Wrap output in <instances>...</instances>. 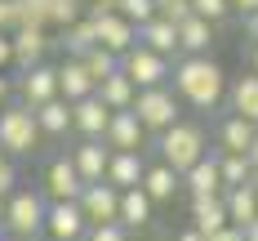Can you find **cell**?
<instances>
[{
	"instance_id": "6da1fadb",
	"label": "cell",
	"mask_w": 258,
	"mask_h": 241,
	"mask_svg": "<svg viewBox=\"0 0 258 241\" xmlns=\"http://www.w3.org/2000/svg\"><path fill=\"white\" fill-rule=\"evenodd\" d=\"M169 80H174V94L196 112H214L227 94V72L209 54H182L169 67Z\"/></svg>"
},
{
	"instance_id": "7a4b0ae2",
	"label": "cell",
	"mask_w": 258,
	"mask_h": 241,
	"mask_svg": "<svg viewBox=\"0 0 258 241\" xmlns=\"http://www.w3.org/2000/svg\"><path fill=\"white\" fill-rule=\"evenodd\" d=\"M156 148H160V161L174 165V170L182 174V170H191V165L209 152V138H205V130H201L196 121H182L178 116L169 130L156 134Z\"/></svg>"
},
{
	"instance_id": "3957f363",
	"label": "cell",
	"mask_w": 258,
	"mask_h": 241,
	"mask_svg": "<svg viewBox=\"0 0 258 241\" xmlns=\"http://www.w3.org/2000/svg\"><path fill=\"white\" fill-rule=\"evenodd\" d=\"M45 210H49V197H45V192H36V187H14L9 201H5L0 223L9 228V237L36 241L45 232Z\"/></svg>"
},
{
	"instance_id": "277c9868",
	"label": "cell",
	"mask_w": 258,
	"mask_h": 241,
	"mask_svg": "<svg viewBox=\"0 0 258 241\" xmlns=\"http://www.w3.org/2000/svg\"><path fill=\"white\" fill-rule=\"evenodd\" d=\"M134 116H138V125L147 134H160V130H169L174 121L182 116V99L169 89V80L165 85H147V89H138L134 94Z\"/></svg>"
},
{
	"instance_id": "5b68a950",
	"label": "cell",
	"mask_w": 258,
	"mask_h": 241,
	"mask_svg": "<svg viewBox=\"0 0 258 241\" xmlns=\"http://www.w3.org/2000/svg\"><path fill=\"white\" fill-rule=\"evenodd\" d=\"M40 143V125H36V107L31 103H5L0 107V148L9 157H27Z\"/></svg>"
},
{
	"instance_id": "8992f818",
	"label": "cell",
	"mask_w": 258,
	"mask_h": 241,
	"mask_svg": "<svg viewBox=\"0 0 258 241\" xmlns=\"http://www.w3.org/2000/svg\"><path fill=\"white\" fill-rule=\"evenodd\" d=\"M169 67H174V63H169L165 54L147 50L143 40H134V45L120 54V72H125L138 89H147V85H165V80H169Z\"/></svg>"
},
{
	"instance_id": "52a82bcc",
	"label": "cell",
	"mask_w": 258,
	"mask_h": 241,
	"mask_svg": "<svg viewBox=\"0 0 258 241\" xmlns=\"http://www.w3.org/2000/svg\"><path fill=\"white\" fill-rule=\"evenodd\" d=\"M45 232H49V241H85L89 219L80 210V201H49V210H45Z\"/></svg>"
},
{
	"instance_id": "ba28073f",
	"label": "cell",
	"mask_w": 258,
	"mask_h": 241,
	"mask_svg": "<svg viewBox=\"0 0 258 241\" xmlns=\"http://www.w3.org/2000/svg\"><path fill=\"white\" fill-rule=\"evenodd\" d=\"M80 210L89 223H111V219H120V187L107 183V179H94V183L80 187Z\"/></svg>"
},
{
	"instance_id": "9c48e42d",
	"label": "cell",
	"mask_w": 258,
	"mask_h": 241,
	"mask_svg": "<svg viewBox=\"0 0 258 241\" xmlns=\"http://www.w3.org/2000/svg\"><path fill=\"white\" fill-rule=\"evenodd\" d=\"M103 143L111 152H143L147 130L138 125L134 107H116V112H111V121H107V130H103Z\"/></svg>"
},
{
	"instance_id": "30bf717a",
	"label": "cell",
	"mask_w": 258,
	"mask_h": 241,
	"mask_svg": "<svg viewBox=\"0 0 258 241\" xmlns=\"http://www.w3.org/2000/svg\"><path fill=\"white\" fill-rule=\"evenodd\" d=\"M80 187H85V179H80V170H76L72 157H53L45 165V197L49 201H76Z\"/></svg>"
},
{
	"instance_id": "8fae6325",
	"label": "cell",
	"mask_w": 258,
	"mask_h": 241,
	"mask_svg": "<svg viewBox=\"0 0 258 241\" xmlns=\"http://www.w3.org/2000/svg\"><path fill=\"white\" fill-rule=\"evenodd\" d=\"M94 18V31H98V45L111 54H125L134 40H138V27L129 23L120 9H111V14H89Z\"/></svg>"
},
{
	"instance_id": "7c38bea8",
	"label": "cell",
	"mask_w": 258,
	"mask_h": 241,
	"mask_svg": "<svg viewBox=\"0 0 258 241\" xmlns=\"http://www.w3.org/2000/svg\"><path fill=\"white\" fill-rule=\"evenodd\" d=\"M107 121H111V107H107L98 94H85V99L72 103V130H76L80 138H103Z\"/></svg>"
},
{
	"instance_id": "4fadbf2b",
	"label": "cell",
	"mask_w": 258,
	"mask_h": 241,
	"mask_svg": "<svg viewBox=\"0 0 258 241\" xmlns=\"http://www.w3.org/2000/svg\"><path fill=\"white\" fill-rule=\"evenodd\" d=\"M18 94H23V103H31V107H40L45 99H53V94H58V67H49L45 58L31 63V67H23Z\"/></svg>"
},
{
	"instance_id": "5bb4252c",
	"label": "cell",
	"mask_w": 258,
	"mask_h": 241,
	"mask_svg": "<svg viewBox=\"0 0 258 241\" xmlns=\"http://www.w3.org/2000/svg\"><path fill=\"white\" fill-rule=\"evenodd\" d=\"M58 94H62L67 103H76V99H85V94H94V76H89L85 58L67 54V58L58 63Z\"/></svg>"
},
{
	"instance_id": "9a60e30c",
	"label": "cell",
	"mask_w": 258,
	"mask_h": 241,
	"mask_svg": "<svg viewBox=\"0 0 258 241\" xmlns=\"http://www.w3.org/2000/svg\"><path fill=\"white\" fill-rule=\"evenodd\" d=\"M45 50H49V27H36V23L14 27V63H18V67L40 63Z\"/></svg>"
},
{
	"instance_id": "2e32d148",
	"label": "cell",
	"mask_w": 258,
	"mask_h": 241,
	"mask_svg": "<svg viewBox=\"0 0 258 241\" xmlns=\"http://www.w3.org/2000/svg\"><path fill=\"white\" fill-rule=\"evenodd\" d=\"M67 157L76 161L80 179H85V183H94V179H103V174H107V157H111V148H107L103 138H80Z\"/></svg>"
},
{
	"instance_id": "e0dca14e",
	"label": "cell",
	"mask_w": 258,
	"mask_h": 241,
	"mask_svg": "<svg viewBox=\"0 0 258 241\" xmlns=\"http://www.w3.org/2000/svg\"><path fill=\"white\" fill-rule=\"evenodd\" d=\"M182 187H187L191 197H214V192H227V187H223V174H218V157H214V152H205L191 170H182Z\"/></svg>"
},
{
	"instance_id": "ac0fdd59",
	"label": "cell",
	"mask_w": 258,
	"mask_h": 241,
	"mask_svg": "<svg viewBox=\"0 0 258 241\" xmlns=\"http://www.w3.org/2000/svg\"><path fill=\"white\" fill-rule=\"evenodd\" d=\"M138 40H143L147 50L165 54V58H174V54H178V23H169V18L152 14L147 23H138Z\"/></svg>"
},
{
	"instance_id": "d6986e66",
	"label": "cell",
	"mask_w": 258,
	"mask_h": 241,
	"mask_svg": "<svg viewBox=\"0 0 258 241\" xmlns=\"http://www.w3.org/2000/svg\"><path fill=\"white\" fill-rule=\"evenodd\" d=\"M138 187H143L156 206H160V201H174V192L182 187V174L174 170V165L156 161V165H147V170H143V183H138Z\"/></svg>"
},
{
	"instance_id": "ffe728a7",
	"label": "cell",
	"mask_w": 258,
	"mask_h": 241,
	"mask_svg": "<svg viewBox=\"0 0 258 241\" xmlns=\"http://www.w3.org/2000/svg\"><path fill=\"white\" fill-rule=\"evenodd\" d=\"M223 201H227V219H232L236 228H249L258 219V192H254V179L249 183H236L223 192Z\"/></svg>"
},
{
	"instance_id": "44dd1931",
	"label": "cell",
	"mask_w": 258,
	"mask_h": 241,
	"mask_svg": "<svg viewBox=\"0 0 258 241\" xmlns=\"http://www.w3.org/2000/svg\"><path fill=\"white\" fill-rule=\"evenodd\" d=\"M223 223H232L227 219V201H223V192H214V197H191V228H201V232H218Z\"/></svg>"
},
{
	"instance_id": "7402d4cb",
	"label": "cell",
	"mask_w": 258,
	"mask_h": 241,
	"mask_svg": "<svg viewBox=\"0 0 258 241\" xmlns=\"http://www.w3.org/2000/svg\"><path fill=\"white\" fill-rule=\"evenodd\" d=\"M152 210H156V201L138 183L120 187V223H125L129 232H134V228H147V223H152Z\"/></svg>"
},
{
	"instance_id": "603a6c76",
	"label": "cell",
	"mask_w": 258,
	"mask_h": 241,
	"mask_svg": "<svg viewBox=\"0 0 258 241\" xmlns=\"http://www.w3.org/2000/svg\"><path fill=\"white\" fill-rule=\"evenodd\" d=\"M214 45V23L201 14H187L178 23V54H209Z\"/></svg>"
},
{
	"instance_id": "cb8c5ba5",
	"label": "cell",
	"mask_w": 258,
	"mask_h": 241,
	"mask_svg": "<svg viewBox=\"0 0 258 241\" xmlns=\"http://www.w3.org/2000/svg\"><path fill=\"white\" fill-rule=\"evenodd\" d=\"M143 170H147L143 152H111L103 179H107V183H116V187H134V183H143Z\"/></svg>"
},
{
	"instance_id": "d4e9b609",
	"label": "cell",
	"mask_w": 258,
	"mask_h": 241,
	"mask_svg": "<svg viewBox=\"0 0 258 241\" xmlns=\"http://www.w3.org/2000/svg\"><path fill=\"white\" fill-rule=\"evenodd\" d=\"M36 125H40V134H49V138H62V134L72 130V103L62 94L45 99V103L36 107Z\"/></svg>"
},
{
	"instance_id": "484cf974",
	"label": "cell",
	"mask_w": 258,
	"mask_h": 241,
	"mask_svg": "<svg viewBox=\"0 0 258 241\" xmlns=\"http://www.w3.org/2000/svg\"><path fill=\"white\" fill-rule=\"evenodd\" d=\"M254 121H245L240 112L232 116H223V125H218V152H249V143H254Z\"/></svg>"
},
{
	"instance_id": "4316f807",
	"label": "cell",
	"mask_w": 258,
	"mask_h": 241,
	"mask_svg": "<svg viewBox=\"0 0 258 241\" xmlns=\"http://www.w3.org/2000/svg\"><path fill=\"white\" fill-rule=\"evenodd\" d=\"M94 94H98V99H103V103L111 107V112H116V107H129V103H134V94H138V85H134V80H129L125 72L116 67L111 76H103L98 85H94Z\"/></svg>"
},
{
	"instance_id": "83f0119b",
	"label": "cell",
	"mask_w": 258,
	"mask_h": 241,
	"mask_svg": "<svg viewBox=\"0 0 258 241\" xmlns=\"http://www.w3.org/2000/svg\"><path fill=\"white\" fill-rule=\"evenodd\" d=\"M227 94H232V112H240L245 121H254V125H258V72L236 76Z\"/></svg>"
},
{
	"instance_id": "f1b7e54d",
	"label": "cell",
	"mask_w": 258,
	"mask_h": 241,
	"mask_svg": "<svg viewBox=\"0 0 258 241\" xmlns=\"http://www.w3.org/2000/svg\"><path fill=\"white\" fill-rule=\"evenodd\" d=\"M62 45H67V54H85V50H94V45H98V31H94V18H85V14H80L76 23H67L62 27Z\"/></svg>"
},
{
	"instance_id": "f546056e",
	"label": "cell",
	"mask_w": 258,
	"mask_h": 241,
	"mask_svg": "<svg viewBox=\"0 0 258 241\" xmlns=\"http://www.w3.org/2000/svg\"><path fill=\"white\" fill-rule=\"evenodd\" d=\"M218 157V174H223V187H236V183H249L254 170H249V157L245 152H214Z\"/></svg>"
},
{
	"instance_id": "4dcf8cb0",
	"label": "cell",
	"mask_w": 258,
	"mask_h": 241,
	"mask_svg": "<svg viewBox=\"0 0 258 241\" xmlns=\"http://www.w3.org/2000/svg\"><path fill=\"white\" fill-rule=\"evenodd\" d=\"M80 58H85V67H89V76H94V85H98L103 76H111V72L120 67V54L103 50V45H94V50H85Z\"/></svg>"
},
{
	"instance_id": "1f68e13d",
	"label": "cell",
	"mask_w": 258,
	"mask_h": 241,
	"mask_svg": "<svg viewBox=\"0 0 258 241\" xmlns=\"http://www.w3.org/2000/svg\"><path fill=\"white\" fill-rule=\"evenodd\" d=\"M45 9H49V27H67L85 14V0H45Z\"/></svg>"
},
{
	"instance_id": "d6a6232c",
	"label": "cell",
	"mask_w": 258,
	"mask_h": 241,
	"mask_svg": "<svg viewBox=\"0 0 258 241\" xmlns=\"http://www.w3.org/2000/svg\"><path fill=\"white\" fill-rule=\"evenodd\" d=\"M191 14H201V18H209L218 27V23H227L236 9H232V0H191Z\"/></svg>"
},
{
	"instance_id": "836d02e7",
	"label": "cell",
	"mask_w": 258,
	"mask_h": 241,
	"mask_svg": "<svg viewBox=\"0 0 258 241\" xmlns=\"http://www.w3.org/2000/svg\"><path fill=\"white\" fill-rule=\"evenodd\" d=\"M85 241H129V228L120 219H111V223H89Z\"/></svg>"
},
{
	"instance_id": "e575fe53",
	"label": "cell",
	"mask_w": 258,
	"mask_h": 241,
	"mask_svg": "<svg viewBox=\"0 0 258 241\" xmlns=\"http://www.w3.org/2000/svg\"><path fill=\"white\" fill-rule=\"evenodd\" d=\"M116 9H120L134 27H138V23H147V18L156 14V0H116Z\"/></svg>"
},
{
	"instance_id": "d590c367",
	"label": "cell",
	"mask_w": 258,
	"mask_h": 241,
	"mask_svg": "<svg viewBox=\"0 0 258 241\" xmlns=\"http://www.w3.org/2000/svg\"><path fill=\"white\" fill-rule=\"evenodd\" d=\"M156 14L169 18V23H182V18L191 14V0H156Z\"/></svg>"
},
{
	"instance_id": "8d00e7d4",
	"label": "cell",
	"mask_w": 258,
	"mask_h": 241,
	"mask_svg": "<svg viewBox=\"0 0 258 241\" xmlns=\"http://www.w3.org/2000/svg\"><path fill=\"white\" fill-rule=\"evenodd\" d=\"M18 23H23L18 18V0H0V31H14Z\"/></svg>"
},
{
	"instance_id": "74e56055",
	"label": "cell",
	"mask_w": 258,
	"mask_h": 241,
	"mask_svg": "<svg viewBox=\"0 0 258 241\" xmlns=\"http://www.w3.org/2000/svg\"><path fill=\"white\" fill-rule=\"evenodd\" d=\"M14 187H18V170H14V161H0V192L9 197Z\"/></svg>"
},
{
	"instance_id": "f35d334b",
	"label": "cell",
	"mask_w": 258,
	"mask_h": 241,
	"mask_svg": "<svg viewBox=\"0 0 258 241\" xmlns=\"http://www.w3.org/2000/svg\"><path fill=\"white\" fill-rule=\"evenodd\" d=\"M14 67V31H0V72Z\"/></svg>"
},
{
	"instance_id": "ab89813d",
	"label": "cell",
	"mask_w": 258,
	"mask_h": 241,
	"mask_svg": "<svg viewBox=\"0 0 258 241\" xmlns=\"http://www.w3.org/2000/svg\"><path fill=\"white\" fill-rule=\"evenodd\" d=\"M205 241H245V228H236V223H223L218 232H209Z\"/></svg>"
},
{
	"instance_id": "60d3db41",
	"label": "cell",
	"mask_w": 258,
	"mask_h": 241,
	"mask_svg": "<svg viewBox=\"0 0 258 241\" xmlns=\"http://www.w3.org/2000/svg\"><path fill=\"white\" fill-rule=\"evenodd\" d=\"M89 5V14H111L116 9V0H85Z\"/></svg>"
},
{
	"instance_id": "b9f144b4",
	"label": "cell",
	"mask_w": 258,
	"mask_h": 241,
	"mask_svg": "<svg viewBox=\"0 0 258 241\" xmlns=\"http://www.w3.org/2000/svg\"><path fill=\"white\" fill-rule=\"evenodd\" d=\"M236 14H258V0H232Z\"/></svg>"
},
{
	"instance_id": "7bdbcfd3",
	"label": "cell",
	"mask_w": 258,
	"mask_h": 241,
	"mask_svg": "<svg viewBox=\"0 0 258 241\" xmlns=\"http://www.w3.org/2000/svg\"><path fill=\"white\" fill-rule=\"evenodd\" d=\"M245 36H249V40H258V14H245Z\"/></svg>"
},
{
	"instance_id": "ee69618b",
	"label": "cell",
	"mask_w": 258,
	"mask_h": 241,
	"mask_svg": "<svg viewBox=\"0 0 258 241\" xmlns=\"http://www.w3.org/2000/svg\"><path fill=\"white\" fill-rule=\"evenodd\" d=\"M9 94H14V85H9V76H5V72H0V107L9 103Z\"/></svg>"
},
{
	"instance_id": "f6af8a7d",
	"label": "cell",
	"mask_w": 258,
	"mask_h": 241,
	"mask_svg": "<svg viewBox=\"0 0 258 241\" xmlns=\"http://www.w3.org/2000/svg\"><path fill=\"white\" fill-rule=\"evenodd\" d=\"M245 157H249V170L258 174V130H254V143H249V152H245Z\"/></svg>"
},
{
	"instance_id": "bcb514c9",
	"label": "cell",
	"mask_w": 258,
	"mask_h": 241,
	"mask_svg": "<svg viewBox=\"0 0 258 241\" xmlns=\"http://www.w3.org/2000/svg\"><path fill=\"white\" fill-rule=\"evenodd\" d=\"M174 241H205V232H201V228H187V232H178Z\"/></svg>"
},
{
	"instance_id": "7dc6e473",
	"label": "cell",
	"mask_w": 258,
	"mask_h": 241,
	"mask_svg": "<svg viewBox=\"0 0 258 241\" xmlns=\"http://www.w3.org/2000/svg\"><path fill=\"white\" fill-rule=\"evenodd\" d=\"M249 72H258V40L249 45Z\"/></svg>"
},
{
	"instance_id": "c3c4849f",
	"label": "cell",
	"mask_w": 258,
	"mask_h": 241,
	"mask_svg": "<svg viewBox=\"0 0 258 241\" xmlns=\"http://www.w3.org/2000/svg\"><path fill=\"white\" fill-rule=\"evenodd\" d=\"M245 241H258V219L249 223V228H245Z\"/></svg>"
},
{
	"instance_id": "681fc988",
	"label": "cell",
	"mask_w": 258,
	"mask_h": 241,
	"mask_svg": "<svg viewBox=\"0 0 258 241\" xmlns=\"http://www.w3.org/2000/svg\"><path fill=\"white\" fill-rule=\"evenodd\" d=\"M5 201H9V197H5V192H0V214H5Z\"/></svg>"
},
{
	"instance_id": "f907efd6",
	"label": "cell",
	"mask_w": 258,
	"mask_h": 241,
	"mask_svg": "<svg viewBox=\"0 0 258 241\" xmlns=\"http://www.w3.org/2000/svg\"><path fill=\"white\" fill-rule=\"evenodd\" d=\"M0 161H9V152H5V148H0Z\"/></svg>"
},
{
	"instance_id": "816d5d0a",
	"label": "cell",
	"mask_w": 258,
	"mask_h": 241,
	"mask_svg": "<svg viewBox=\"0 0 258 241\" xmlns=\"http://www.w3.org/2000/svg\"><path fill=\"white\" fill-rule=\"evenodd\" d=\"M254 192H258V174H254Z\"/></svg>"
},
{
	"instance_id": "f5cc1de1",
	"label": "cell",
	"mask_w": 258,
	"mask_h": 241,
	"mask_svg": "<svg viewBox=\"0 0 258 241\" xmlns=\"http://www.w3.org/2000/svg\"><path fill=\"white\" fill-rule=\"evenodd\" d=\"M14 241H23V237H14Z\"/></svg>"
}]
</instances>
